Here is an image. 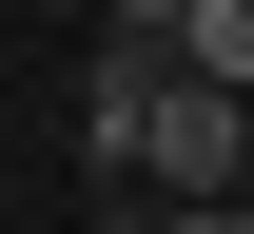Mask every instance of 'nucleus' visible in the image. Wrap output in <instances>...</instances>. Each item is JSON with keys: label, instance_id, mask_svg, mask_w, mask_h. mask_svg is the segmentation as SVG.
Masks as SVG:
<instances>
[{"label": "nucleus", "instance_id": "4", "mask_svg": "<svg viewBox=\"0 0 254 234\" xmlns=\"http://www.w3.org/2000/svg\"><path fill=\"white\" fill-rule=\"evenodd\" d=\"M39 20H98V0H39Z\"/></svg>", "mask_w": 254, "mask_h": 234}, {"label": "nucleus", "instance_id": "3", "mask_svg": "<svg viewBox=\"0 0 254 234\" xmlns=\"http://www.w3.org/2000/svg\"><path fill=\"white\" fill-rule=\"evenodd\" d=\"M98 20H157V39H176V0H98Z\"/></svg>", "mask_w": 254, "mask_h": 234}, {"label": "nucleus", "instance_id": "2", "mask_svg": "<svg viewBox=\"0 0 254 234\" xmlns=\"http://www.w3.org/2000/svg\"><path fill=\"white\" fill-rule=\"evenodd\" d=\"M176 59H195V78H235V98H254V0H176Z\"/></svg>", "mask_w": 254, "mask_h": 234}, {"label": "nucleus", "instance_id": "1", "mask_svg": "<svg viewBox=\"0 0 254 234\" xmlns=\"http://www.w3.org/2000/svg\"><path fill=\"white\" fill-rule=\"evenodd\" d=\"M235 195H254V98L195 78V59H157V98H137V195L118 215H235Z\"/></svg>", "mask_w": 254, "mask_h": 234}]
</instances>
